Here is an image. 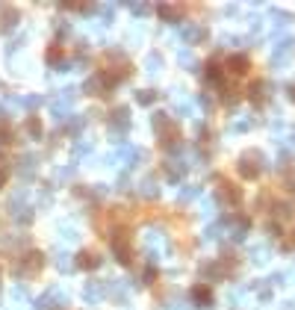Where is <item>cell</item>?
I'll list each match as a JSON object with an SVG mask.
<instances>
[{
  "label": "cell",
  "mask_w": 295,
  "mask_h": 310,
  "mask_svg": "<svg viewBox=\"0 0 295 310\" xmlns=\"http://www.w3.org/2000/svg\"><path fill=\"white\" fill-rule=\"evenodd\" d=\"M45 266V257L38 254V251H30V254H24V257H18L15 260V266H12V272L18 275V278H33L38 269Z\"/></svg>",
  "instance_id": "1"
},
{
  "label": "cell",
  "mask_w": 295,
  "mask_h": 310,
  "mask_svg": "<svg viewBox=\"0 0 295 310\" xmlns=\"http://www.w3.org/2000/svg\"><path fill=\"white\" fill-rule=\"evenodd\" d=\"M62 304H65V296L59 293L56 286H50L47 293H42V296L35 298V307L38 310H59Z\"/></svg>",
  "instance_id": "2"
},
{
  "label": "cell",
  "mask_w": 295,
  "mask_h": 310,
  "mask_svg": "<svg viewBox=\"0 0 295 310\" xmlns=\"http://www.w3.org/2000/svg\"><path fill=\"white\" fill-rule=\"evenodd\" d=\"M18 24V12L9 9V6H0V33H9Z\"/></svg>",
  "instance_id": "3"
},
{
  "label": "cell",
  "mask_w": 295,
  "mask_h": 310,
  "mask_svg": "<svg viewBox=\"0 0 295 310\" xmlns=\"http://www.w3.org/2000/svg\"><path fill=\"white\" fill-rule=\"evenodd\" d=\"M109 127L112 130H118V133H124L130 127V115H127V109H115L112 112V119H109Z\"/></svg>",
  "instance_id": "4"
},
{
  "label": "cell",
  "mask_w": 295,
  "mask_h": 310,
  "mask_svg": "<svg viewBox=\"0 0 295 310\" xmlns=\"http://www.w3.org/2000/svg\"><path fill=\"white\" fill-rule=\"evenodd\" d=\"M104 293H106V284H97V281H89V284H86V289H83L86 301H97Z\"/></svg>",
  "instance_id": "5"
},
{
  "label": "cell",
  "mask_w": 295,
  "mask_h": 310,
  "mask_svg": "<svg viewBox=\"0 0 295 310\" xmlns=\"http://www.w3.org/2000/svg\"><path fill=\"white\" fill-rule=\"evenodd\" d=\"M35 168H38V157L24 154V157H21V166H18V171H21V175H33Z\"/></svg>",
  "instance_id": "6"
},
{
  "label": "cell",
  "mask_w": 295,
  "mask_h": 310,
  "mask_svg": "<svg viewBox=\"0 0 295 310\" xmlns=\"http://www.w3.org/2000/svg\"><path fill=\"white\" fill-rule=\"evenodd\" d=\"M83 266V269H97V266H101V260H97V254H89V251H86V254H80V260H77Z\"/></svg>",
  "instance_id": "7"
},
{
  "label": "cell",
  "mask_w": 295,
  "mask_h": 310,
  "mask_svg": "<svg viewBox=\"0 0 295 310\" xmlns=\"http://www.w3.org/2000/svg\"><path fill=\"white\" fill-rule=\"evenodd\" d=\"M183 38H186V42H201V38H204V30H201V27H183Z\"/></svg>",
  "instance_id": "8"
},
{
  "label": "cell",
  "mask_w": 295,
  "mask_h": 310,
  "mask_svg": "<svg viewBox=\"0 0 295 310\" xmlns=\"http://www.w3.org/2000/svg\"><path fill=\"white\" fill-rule=\"evenodd\" d=\"M230 71H233V74H245L248 71V60H245V56H230Z\"/></svg>",
  "instance_id": "9"
},
{
  "label": "cell",
  "mask_w": 295,
  "mask_h": 310,
  "mask_svg": "<svg viewBox=\"0 0 295 310\" xmlns=\"http://www.w3.org/2000/svg\"><path fill=\"white\" fill-rule=\"evenodd\" d=\"M53 263H56V269H62V272H68L71 269V257L65 254V251H59L56 257H53Z\"/></svg>",
  "instance_id": "10"
},
{
  "label": "cell",
  "mask_w": 295,
  "mask_h": 310,
  "mask_svg": "<svg viewBox=\"0 0 295 310\" xmlns=\"http://www.w3.org/2000/svg\"><path fill=\"white\" fill-rule=\"evenodd\" d=\"M27 136H33V139L42 136V124H38V119H27Z\"/></svg>",
  "instance_id": "11"
},
{
  "label": "cell",
  "mask_w": 295,
  "mask_h": 310,
  "mask_svg": "<svg viewBox=\"0 0 295 310\" xmlns=\"http://www.w3.org/2000/svg\"><path fill=\"white\" fill-rule=\"evenodd\" d=\"M156 192H160V186H156V180H145V183H142V195H145V198H153Z\"/></svg>",
  "instance_id": "12"
},
{
  "label": "cell",
  "mask_w": 295,
  "mask_h": 310,
  "mask_svg": "<svg viewBox=\"0 0 295 310\" xmlns=\"http://www.w3.org/2000/svg\"><path fill=\"white\" fill-rule=\"evenodd\" d=\"M198 195H201V186H186V189H180V201H192Z\"/></svg>",
  "instance_id": "13"
},
{
  "label": "cell",
  "mask_w": 295,
  "mask_h": 310,
  "mask_svg": "<svg viewBox=\"0 0 295 310\" xmlns=\"http://www.w3.org/2000/svg\"><path fill=\"white\" fill-rule=\"evenodd\" d=\"M192 296H195V301H204V304H207V301H210V289H207V286H195Z\"/></svg>",
  "instance_id": "14"
},
{
  "label": "cell",
  "mask_w": 295,
  "mask_h": 310,
  "mask_svg": "<svg viewBox=\"0 0 295 310\" xmlns=\"http://www.w3.org/2000/svg\"><path fill=\"white\" fill-rule=\"evenodd\" d=\"M6 180H9V166H6V160H0V189L6 186Z\"/></svg>",
  "instance_id": "15"
},
{
  "label": "cell",
  "mask_w": 295,
  "mask_h": 310,
  "mask_svg": "<svg viewBox=\"0 0 295 310\" xmlns=\"http://www.w3.org/2000/svg\"><path fill=\"white\" fill-rule=\"evenodd\" d=\"M153 98H156V95H153V92H148V89H145V92H139V95H136V101H139V104H145V107H148V104H151Z\"/></svg>",
  "instance_id": "16"
},
{
  "label": "cell",
  "mask_w": 295,
  "mask_h": 310,
  "mask_svg": "<svg viewBox=\"0 0 295 310\" xmlns=\"http://www.w3.org/2000/svg\"><path fill=\"white\" fill-rule=\"evenodd\" d=\"M24 298H27V289L24 286H15L12 289V301H24Z\"/></svg>",
  "instance_id": "17"
},
{
  "label": "cell",
  "mask_w": 295,
  "mask_h": 310,
  "mask_svg": "<svg viewBox=\"0 0 295 310\" xmlns=\"http://www.w3.org/2000/svg\"><path fill=\"white\" fill-rule=\"evenodd\" d=\"M160 68V56L153 53V56H148V71H156Z\"/></svg>",
  "instance_id": "18"
}]
</instances>
